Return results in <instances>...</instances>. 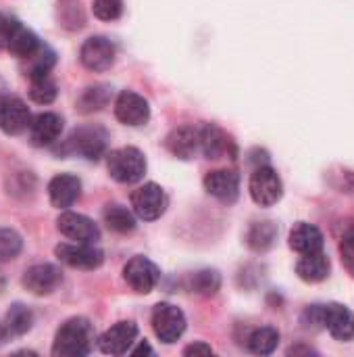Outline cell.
<instances>
[{"mask_svg":"<svg viewBox=\"0 0 354 357\" xmlns=\"http://www.w3.org/2000/svg\"><path fill=\"white\" fill-rule=\"evenodd\" d=\"M96 333L90 320L71 318L67 320L54 337L52 356L54 357H86L92 354Z\"/></svg>","mask_w":354,"mask_h":357,"instance_id":"1","label":"cell"},{"mask_svg":"<svg viewBox=\"0 0 354 357\" xmlns=\"http://www.w3.org/2000/svg\"><path fill=\"white\" fill-rule=\"evenodd\" d=\"M108 174L119 184H136L146 174V157L136 146H123L106 157Z\"/></svg>","mask_w":354,"mask_h":357,"instance_id":"2","label":"cell"},{"mask_svg":"<svg viewBox=\"0 0 354 357\" xmlns=\"http://www.w3.org/2000/svg\"><path fill=\"white\" fill-rule=\"evenodd\" d=\"M248 190L252 201L259 207H273L275 203L282 201L284 197V184L280 174L269 167V165H261L252 172L250 182H248Z\"/></svg>","mask_w":354,"mask_h":357,"instance_id":"3","label":"cell"},{"mask_svg":"<svg viewBox=\"0 0 354 357\" xmlns=\"http://www.w3.org/2000/svg\"><path fill=\"white\" fill-rule=\"evenodd\" d=\"M150 322H152V331H154L156 339L167 343V345L179 341L182 335L186 333V316L173 303H159V305H154Z\"/></svg>","mask_w":354,"mask_h":357,"instance_id":"4","label":"cell"},{"mask_svg":"<svg viewBox=\"0 0 354 357\" xmlns=\"http://www.w3.org/2000/svg\"><path fill=\"white\" fill-rule=\"evenodd\" d=\"M167 203L169 201H167L165 190L154 182H148L131 192V209H134L136 218H140L144 222L159 220L165 213Z\"/></svg>","mask_w":354,"mask_h":357,"instance_id":"5","label":"cell"},{"mask_svg":"<svg viewBox=\"0 0 354 357\" xmlns=\"http://www.w3.org/2000/svg\"><path fill=\"white\" fill-rule=\"evenodd\" d=\"M54 255L73 270H96L104 261V253L92 243H63L54 249Z\"/></svg>","mask_w":354,"mask_h":357,"instance_id":"6","label":"cell"},{"mask_svg":"<svg viewBox=\"0 0 354 357\" xmlns=\"http://www.w3.org/2000/svg\"><path fill=\"white\" fill-rule=\"evenodd\" d=\"M123 278L125 282L140 295H148L156 289L159 280H161V270L156 268V264H152L148 257H134L125 264L123 268Z\"/></svg>","mask_w":354,"mask_h":357,"instance_id":"7","label":"cell"},{"mask_svg":"<svg viewBox=\"0 0 354 357\" xmlns=\"http://www.w3.org/2000/svg\"><path fill=\"white\" fill-rule=\"evenodd\" d=\"M71 151L81 155L88 161H98L108 146V136L102 128L98 126H83L75 130L69 138Z\"/></svg>","mask_w":354,"mask_h":357,"instance_id":"8","label":"cell"},{"mask_svg":"<svg viewBox=\"0 0 354 357\" xmlns=\"http://www.w3.org/2000/svg\"><path fill=\"white\" fill-rule=\"evenodd\" d=\"M115 117L131 128H140L146 126L150 119V105L148 100L131 90H123L117 100H115Z\"/></svg>","mask_w":354,"mask_h":357,"instance_id":"9","label":"cell"},{"mask_svg":"<svg viewBox=\"0 0 354 357\" xmlns=\"http://www.w3.org/2000/svg\"><path fill=\"white\" fill-rule=\"evenodd\" d=\"M136 339H138V326L129 320H123L111 326L108 331H104L96 339V343L98 349L106 356H125L136 343Z\"/></svg>","mask_w":354,"mask_h":357,"instance_id":"10","label":"cell"},{"mask_svg":"<svg viewBox=\"0 0 354 357\" xmlns=\"http://www.w3.org/2000/svg\"><path fill=\"white\" fill-rule=\"evenodd\" d=\"M79 61L90 71H106L115 63V46L104 36H92L81 44Z\"/></svg>","mask_w":354,"mask_h":357,"instance_id":"11","label":"cell"},{"mask_svg":"<svg viewBox=\"0 0 354 357\" xmlns=\"http://www.w3.org/2000/svg\"><path fill=\"white\" fill-rule=\"evenodd\" d=\"M56 228L63 236H67L75 243L96 245L100 241V228L94 224V220H90L88 215H81V213H73V211L61 213L56 220Z\"/></svg>","mask_w":354,"mask_h":357,"instance_id":"12","label":"cell"},{"mask_svg":"<svg viewBox=\"0 0 354 357\" xmlns=\"http://www.w3.org/2000/svg\"><path fill=\"white\" fill-rule=\"evenodd\" d=\"M21 282L31 295L44 297V295L54 293L61 287L63 272L52 264H38V266H31L29 270H25Z\"/></svg>","mask_w":354,"mask_h":357,"instance_id":"13","label":"cell"},{"mask_svg":"<svg viewBox=\"0 0 354 357\" xmlns=\"http://www.w3.org/2000/svg\"><path fill=\"white\" fill-rule=\"evenodd\" d=\"M321 328H325L338 341H353L354 312L340 303L321 305Z\"/></svg>","mask_w":354,"mask_h":357,"instance_id":"14","label":"cell"},{"mask_svg":"<svg viewBox=\"0 0 354 357\" xmlns=\"http://www.w3.org/2000/svg\"><path fill=\"white\" fill-rule=\"evenodd\" d=\"M31 111L29 107L15 96L0 100V130L8 136L23 134L31 126Z\"/></svg>","mask_w":354,"mask_h":357,"instance_id":"15","label":"cell"},{"mask_svg":"<svg viewBox=\"0 0 354 357\" xmlns=\"http://www.w3.org/2000/svg\"><path fill=\"white\" fill-rule=\"evenodd\" d=\"M204 190L221 203H236L240 197V176L234 169H213L204 176Z\"/></svg>","mask_w":354,"mask_h":357,"instance_id":"16","label":"cell"},{"mask_svg":"<svg viewBox=\"0 0 354 357\" xmlns=\"http://www.w3.org/2000/svg\"><path fill=\"white\" fill-rule=\"evenodd\" d=\"M165 146L173 157L179 159H194L200 153V128L194 126H179L169 132L165 138Z\"/></svg>","mask_w":354,"mask_h":357,"instance_id":"17","label":"cell"},{"mask_svg":"<svg viewBox=\"0 0 354 357\" xmlns=\"http://www.w3.org/2000/svg\"><path fill=\"white\" fill-rule=\"evenodd\" d=\"M48 197L56 209H69L81 197V180L71 174L54 176L48 184Z\"/></svg>","mask_w":354,"mask_h":357,"instance_id":"18","label":"cell"},{"mask_svg":"<svg viewBox=\"0 0 354 357\" xmlns=\"http://www.w3.org/2000/svg\"><path fill=\"white\" fill-rule=\"evenodd\" d=\"M63 132V117L56 113H40L31 119L29 140L33 146H50Z\"/></svg>","mask_w":354,"mask_h":357,"instance_id":"19","label":"cell"},{"mask_svg":"<svg viewBox=\"0 0 354 357\" xmlns=\"http://www.w3.org/2000/svg\"><path fill=\"white\" fill-rule=\"evenodd\" d=\"M323 232L307 222L296 224L290 230V249L296 251L298 255H309V253H317L323 251Z\"/></svg>","mask_w":354,"mask_h":357,"instance_id":"20","label":"cell"},{"mask_svg":"<svg viewBox=\"0 0 354 357\" xmlns=\"http://www.w3.org/2000/svg\"><path fill=\"white\" fill-rule=\"evenodd\" d=\"M330 259L323 251L317 253H309V255H300L298 264H296V274L300 280L309 282V284H317L323 282L330 276Z\"/></svg>","mask_w":354,"mask_h":357,"instance_id":"21","label":"cell"},{"mask_svg":"<svg viewBox=\"0 0 354 357\" xmlns=\"http://www.w3.org/2000/svg\"><path fill=\"white\" fill-rule=\"evenodd\" d=\"M230 138L227 134L213 126V123H207V126H200V153L207 157V159H221L230 153Z\"/></svg>","mask_w":354,"mask_h":357,"instance_id":"22","label":"cell"},{"mask_svg":"<svg viewBox=\"0 0 354 357\" xmlns=\"http://www.w3.org/2000/svg\"><path fill=\"white\" fill-rule=\"evenodd\" d=\"M40 48H42V42L38 40V36L33 31H29L27 27H23L21 23H17V27H15L10 40H8L6 50L13 56H17L19 61H25V59L33 56Z\"/></svg>","mask_w":354,"mask_h":357,"instance_id":"23","label":"cell"},{"mask_svg":"<svg viewBox=\"0 0 354 357\" xmlns=\"http://www.w3.org/2000/svg\"><path fill=\"white\" fill-rule=\"evenodd\" d=\"M102 215H104V224L117 234H129L136 230V213H131L123 205H106Z\"/></svg>","mask_w":354,"mask_h":357,"instance_id":"24","label":"cell"},{"mask_svg":"<svg viewBox=\"0 0 354 357\" xmlns=\"http://www.w3.org/2000/svg\"><path fill=\"white\" fill-rule=\"evenodd\" d=\"M246 238H248V247L252 251L263 253L273 247V243L277 238V226L273 222H257L250 226Z\"/></svg>","mask_w":354,"mask_h":357,"instance_id":"25","label":"cell"},{"mask_svg":"<svg viewBox=\"0 0 354 357\" xmlns=\"http://www.w3.org/2000/svg\"><path fill=\"white\" fill-rule=\"evenodd\" d=\"M280 345V333L273 326H263L252 331L248 337V349L255 356H271Z\"/></svg>","mask_w":354,"mask_h":357,"instance_id":"26","label":"cell"},{"mask_svg":"<svg viewBox=\"0 0 354 357\" xmlns=\"http://www.w3.org/2000/svg\"><path fill=\"white\" fill-rule=\"evenodd\" d=\"M4 326H6L8 337H21V335L31 331V326H33V312L29 307L21 305V303H15L8 310V314H6Z\"/></svg>","mask_w":354,"mask_h":357,"instance_id":"27","label":"cell"},{"mask_svg":"<svg viewBox=\"0 0 354 357\" xmlns=\"http://www.w3.org/2000/svg\"><path fill=\"white\" fill-rule=\"evenodd\" d=\"M111 100V90L108 86H102V84H96V86H88L81 96L77 98V109L81 113H94V111H100L108 105Z\"/></svg>","mask_w":354,"mask_h":357,"instance_id":"28","label":"cell"},{"mask_svg":"<svg viewBox=\"0 0 354 357\" xmlns=\"http://www.w3.org/2000/svg\"><path fill=\"white\" fill-rule=\"evenodd\" d=\"M23 63H25V73H27V77L31 79V77L50 75V71H52L56 59H54V52H52L46 44H42V48H40L33 56L25 59Z\"/></svg>","mask_w":354,"mask_h":357,"instance_id":"29","label":"cell"},{"mask_svg":"<svg viewBox=\"0 0 354 357\" xmlns=\"http://www.w3.org/2000/svg\"><path fill=\"white\" fill-rule=\"evenodd\" d=\"M221 276L215 270H200L190 278V291L202 297H211L219 291Z\"/></svg>","mask_w":354,"mask_h":357,"instance_id":"30","label":"cell"},{"mask_svg":"<svg viewBox=\"0 0 354 357\" xmlns=\"http://www.w3.org/2000/svg\"><path fill=\"white\" fill-rule=\"evenodd\" d=\"M56 84L52 82L50 75L29 79V98L38 105H50L56 98Z\"/></svg>","mask_w":354,"mask_h":357,"instance_id":"31","label":"cell"},{"mask_svg":"<svg viewBox=\"0 0 354 357\" xmlns=\"http://www.w3.org/2000/svg\"><path fill=\"white\" fill-rule=\"evenodd\" d=\"M21 247H23V241L15 230L0 228V261L15 259L21 253Z\"/></svg>","mask_w":354,"mask_h":357,"instance_id":"32","label":"cell"},{"mask_svg":"<svg viewBox=\"0 0 354 357\" xmlns=\"http://www.w3.org/2000/svg\"><path fill=\"white\" fill-rule=\"evenodd\" d=\"M92 13L100 21H115L123 13V0H94Z\"/></svg>","mask_w":354,"mask_h":357,"instance_id":"33","label":"cell"},{"mask_svg":"<svg viewBox=\"0 0 354 357\" xmlns=\"http://www.w3.org/2000/svg\"><path fill=\"white\" fill-rule=\"evenodd\" d=\"M17 23H19V21H15V19H10V17H6V15L0 13V50H2V48L6 50L8 40H10V36H13Z\"/></svg>","mask_w":354,"mask_h":357,"instance_id":"34","label":"cell"},{"mask_svg":"<svg viewBox=\"0 0 354 357\" xmlns=\"http://www.w3.org/2000/svg\"><path fill=\"white\" fill-rule=\"evenodd\" d=\"M340 253H342V261L346 266V270L354 274V234L346 236L342 241V247H340Z\"/></svg>","mask_w":354,"mask_h":357,"instance_id":"35","label":"cell"},{"mask_svg":"<svg viewBox=\"0 0 354 357\" xmlns=\"http://www.w3.org/2000/svg\"><path fill=\"white\" fill-rule=\"evenodd\" d=\"M213 347L207 343H192L184 349V356H211Z\"/></svg>","mask_w":354,"mask_h":357,"instance_id":"36","label":"cell"},{"mask_svg":"<svg viewBox=\"0 0 354 357\" xmlns=\"http://www.w3.org/2000/svg\"><path fill=\"white\" fill-rule=\"evenodd\" d=\"M129 354H131V356H144V354H146V356H154L152 347H150L146 341H140V345H138L136 349H129Z\"/></svg>","mask_w":354,"mask_h":357,"instance_id":"37","label":"cell"},{"mask_svg":"<svg viewBox=\"0 0 354 357\" xmlns=\"http://www.w3.org/2000/svg\"><path fill=\"white\" fill-rule=\"evenodd\" d=\"M8 339V333H6V326L4 324H0V345L4 343Z\"/></svg>","mask_w":354,"mask_h":357,"instance_id":"38","label":"cell"}]
</instances>
